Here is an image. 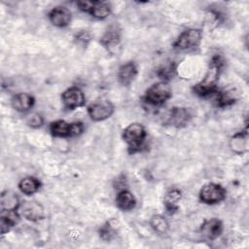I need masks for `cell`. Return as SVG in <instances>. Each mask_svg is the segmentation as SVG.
I'll return each instance as SVG.
<instances>
[{
  "instance_id": "1",
  "label": "cell",
  "mask_w": 249,
  "mask_h": 249,
  "mask_svg": "<svg viewBox=\"0 0 249 249\" xmlns=\"http://www.w3.org/2000/svg\"><path fill=\"white\" fill-rule=\"evenodd\" d=\"M225 65V60L220 54H215L209 61L207 72L203 79L193 87V91L200 96L206 97L213 95L217 90V83L222 73V69Z\"/></svg>"
},
{
  "instance_id": "2",
  "label": "cell",
  "mask_w": 249,
  "mask_h": 249,
  "mask_svg": "<svg viewBox=\"0 0 249 249\" xmlns=\"http://www.w3.org/2000/svg\"><path fill=\"white\" fill-rule=\"evenodd\" d=\"M147 132L142 124L132 123L123 130V139L127 145L129 154H135L142 150Z\"/></svg>"
},
{
  "instance_id": "3",
  "label": "cell",
  "mask_w": 249,
  "mask_h": 249,
  "mask_svg": "<svg viewBox=\"0 0 249 249\" xmlns=\"http://www.w3.org/2000/svg\"><path fill=\"white\" fill-rule=\"evenodd\" d=\"M172 96V90L165 81H160L147 89L142 99L149 105L161 106Z\"/></svg>"
},
{
  "instance_id": "4",
  "label": "cell",
  "mask_w": 249,
  "mask_h": 249,
  "mask_svg": "<svg viewBox=\"0 0 249 249\" xmlns=\"http://www.w3.org/2000/svg\"><path fill=\"white\" fill-rule=\"evenodd\" d=\"M202 32L198 28H188L184 30L173 43V48L179 51L192 50L199 46Z\"/></svg>"
},
{
  "instance_id": "5",
  "label": "cell",
  "mask_w": 249,
  "mask_h": 249,
  "mask_svg": "<svg viewBox=\"0 0 249 249\" xmlns=\"http://www.w3.org/2000/svg\"><path fill=\"white\" fill-rule=\"evenodd\" d=\"M226 189L217 183H208L204 185L198 194L199 200L205 204H217L226 198Z\"/></svg>"
},
{
  "instance_id": "6",
  "label": "cell",
  "mask_w": 249,
  "mask_h": 249,
  "mask_svg": "<svg viewBox=\"0 0 249 249\" xmlns=\"http://www.w3.org/2000/svg\"><path fill=\"white\" fill-rule=\"evenodd\" d=\"M88 115L94 122H102L109 119L115 111L113 103L108 99H99L90 103L88 108Z\"/></svg>"
},
{
  "instance_id": "7",
  "label": "cell",
  "mask_w": 249,
  "mask_h": 249,
  "mask_svg": "<svg viewBox=\"0 0 249 249\" xmlns=\"http://www.w3.org/2000/svg\"><path fill=\"white\" fill-rule=\"evenodd\" d=\"M61 100L64 108L70 111L83 107L86 103L85 94L78 87H71L65 89L61 94Z\"/></svg>"
},
{
  "instance_id": "8",
  "label": "cell",
  "mask_w": 249,
  "mask_h": 249,
  "mask_svg": "<svg viewBox=\"0 0 249 249\" xmlns=\"http://www.w3.org/2000/svg\"><path fill=\"white\" fill-rule=\"evenodd\" d=\"M20 214L31 222H37L44 218V208L41 203L35 200H26L20 203L19 205Z\"/></svg>"
},
{
  "instance_id": "9",
  "label": "cell",
  "mask_w": 249,
  "mask_h": 249,
  "mask_svg": "<svg viewBox=\"0 0 249 249\" xmlns=\"http://www.w3.org/2000/svg\"><path fill=\"white\" fill-rule=\"evenodd\" d=\"M239 91L233 86H229L222 89H218L215 95V103L217 107H227L234 104L238 99Z\"/></svg>"
},
{
  "instance_id": "10",
  "label": "cell",
  "mask_w": 249,
  "mask_h": 249,
  "mask_svg": "<svg viewBox=\"0 0 249 249\" xmlns=\"http://www.w3.org/2000/svg\"><path fill=\"white\" fill-rule=\"evenodd\" d=\"M48 18L53 25L62 28L69 25L72 17L71 12L66 7L56 6L49 12Z\"/></svg>"
},
{
  "instance_id": "11",
  "label": "cell",
  "mask_w": 249,
  "mask_h": 249,
  "mask_svg": "<svg viewBox=\"0 0 249 249\" xmlns=\"http://www.w3.org/2000/svg\"><path fill=\"white\" fill-rule=\"evenodd\" d=\"M192 118L191 112L186 107H172L169 115L167 117L166 124L175 126V127H183L187 125Z\"/></svg>"
},
{
  "instance_id": "12",
  "label": "cell",
  "mask_w": 249,
  "mask_h": 249,
  "mask_svg": "<svg viewBox=\"0 0 249 249\" xmlns=\"http://www.w3.org/2000/svg\"><path fill=\"white\" fill-rule=\"evenodd\" d=\"M223 230V223L217 218L205 220L200 226L201 233L209 240H214L218 238L222 234Z\"/></svg>"
},
{
  "instance_id": "13",
  "label": "cell",
  "mask_w": 249,
  "mask_h": 249,
  "mask_svg": "<svg viewBox=\"0 0 249 249\" xmlns=\"http://www.w3.org/2000/svg\"><path fill=\"white\" fill-rule=\"evenodd\" d=\"M137 76V66L133 61H128L120 66L117 78L119 83L124 87H128Z\"/></svg>"
},
{
  "instance_id": "14",
  "label": "cell",
  "mask_w": 249,
  "mask_h": 249,
  "mask_svg": "<svg viewBox=\"0 0 249 249\" xmlns=\"http://www.w3.org/2000/svg\"><path fill=\"white\" fill-rule=\"evenodd\" d=\"M12 107L20 113L28 112L35 104L34 97L27 92H19L15 94L11 99Z\"/></svg>"
},
{
  "instance_id": "15",
  "label": "cell",
  "mask_w": 249,
  "mask_h": 249,
  "mask_svg": "<svg viewBox=\"0 0 249 249\" xmlns=\"http://www.w3.org/2000/svg\"><path fill=\"white\" fill-rule=\"evenodd\" d=\"M230 149L236 155H243L248 151V132L247 129L234 133L229 142Z\"/></svg>"
},
{
  "instance_id": "16",
  "label": "cell",
  "mask_w": 249,
  "mask_h": 249,
  "mask_svg": "<svg viewBox=\"0 0 249 249\" xmlns=\"http://www.w3.org/2000/svg\"><path fill=\"white\" fill-rule=\"evenodd\" d=\"M20 219V215L18 210H1L0 214V231L1 234L8 232L13 227H15Z\"/></svg>"
},
{
  "instance_id": "17",
  "label": "cell",
  "mask_w": 249,
  "mask_h": 249,
  "mask_svg": "<svg viewBox=\"0 0 249 249\" xmlns=\"http://www.w3.org/2000/svg\"><path fill=\"white\" fill-rule=\"evenodd\" d=\"M116 205L122 211H129L135 207L136 198L131 192L123 189L117 194Z\"/></svg>"
},
{
  "instance_id": "18",
  "label": "cell",
  "mask_w": 249,
  "mask_h": 249,
  "mask_svg": "<svg viewBox=\"0 0 249 249\" xmlns=\"http://www.w3.org/2000/svg\"><path fill=\"white\" fill-rule=\"evenodd\" d=\"M20 201L17 194L12 191H4L1 193L0 196V207L1 210L8 211V210H18Z\"/></svg>"
},
{
  "instance_id": "19",
  "label": "cell",
  "mask_w": 249,
  "mask_h": 249,
  "mask_svg": "<svg viewBox=\"0 0 249 249\" xmlns=\"http://www.w3.org/2000/svg\"><path fill=\"white\" fill-rule=\"evenodd\" d=\"M72 123H67L63 120H56L50 124V132L54 137L65 138L71 137Z\"/></svg>"
},
{
  "instance_id": "20",
  "label": "cell",
  "mask_w": 249,
  "mask_h": 249,
  "mask_svg": "<svg viewBox=\"0 0 249 249\" xmlns=\"http://www.w3.org/2000/svg\"><path fill=\"white\" fill-rule=\"evenodd\" d=\"M120 41H121V32L119 29H117L116 26L112 25L109 27L108 30L105 31V33L101 37L100 43L104 48L111 50L117 47L120 44Z\"/></svg>"
},
{
  "instance_id": "21",
  "label": "cell",
  "mask_w": 249,
  "mask_h": 249,
  "mask_svg": "<svg viewBox=\"0 0 249 249\" xmlns=\"http://www.w3.org/2000/svg\"><path fill=\"white\" fill-rule=\"evenodd\" d=\"M181 197H182V193L178 189H171L165 194L163 198V203L166 211L169 214H172L178 210V202L181 199Z\"/></svg>"
},
{
  "instance_id": "22",
  "label": "cell",
  "mask_w": 249,
  "mask_h": 249,
  "mask_svg": "<svg viewBox=\"0 0 249 249\" xmlns=\"http://www.w3.org/2000/svg\"><path fill=\"white\" fill-rule=\"evenodd\" d=\"M40 187H41V182L37 178L32 176L24 177L18 182L19 191L26 196H31L37 193Z\"/></svg>"
},
{
  "instance_id": "23",
  "label": "cell",
  "mask_w": 249,
  "mask_h": 249,
  "mask_svg": "<svg viewBox=\"0 0 249 249\" xmlns=\"http://www.w3.org/2000/svg\"><path fill=\"white\" fill-rule=\"evenodd\" d=\"M89 14L96 19H105L111 14V6L107 2L92 1Z\"/></svg>"
},
{
  "instance_id": "24",
  "label": "cell",
  "mask_w": 249,
  "mask_h": 249,
  "mask_svg": "<svg viewBox=\"0 0 249 249\" xmlns=\"http://www.w3.org/2000/svg\"><path fill=\"white\" fill-rule=\"evenodd\" d=\"M150 226L151 228L158 233L163 234L166 233L169 229V224L166 218L162 215L157 214L151 217L150 219Z\"/></svg>"
},
{
  "instance_id": "25",
  "label": "cell",
  "mask_w": 249,
  "mask_h": 249,
  "mask_svg": "<svg viewBox=\"0 0 249 249\" xmlns=\"http://www.w3.org/2000/svg\"><path fill=\"white\" fill-rule=\"evenodd\" d=\"M112 222L113 220L106 222L99 229V236L104 241H111L117 235V229L115 228L116 225H113Z\"/></svg>"
},
{
  "instance_id": "26",
  "label": "cell",
  "mask_w": 249,
  "mask_h": 249,
  "mask_svg": "<svg viewBox=\"0 0 249 249\" xmlns=\"http://www.w3.org/2000/svg\"><path fill=\"white\" fill-rule=\"evenodd\" d=\"M26 124L32 127V128H39L44 124L43 117L38 113H32L27 116L26 118Z\"/></svg>"
},
{
  "instance_id": "27",
  "label": "cell",
  "mask_w": 249,
  "mask_h": 249,
  "mask_svg": "<svg viewBox=\"0 0 249 249\" xmlns=\"http://www.w3.org/2000/svg\"><path fill=\"white\" fill-rule=\"evenodd\" d=\"M174 72H175L174 65L173 64H167V65H164V66L160 67L158 70V76L160 79H162V81L166 82V80H168L171 77H173Z\"/></svg>"
},
{
  "instance_id": "28",
  "label": "cell",
  "mask_w": 249,
  "mask_h": 249,
  "mask_svg": "<svg viewBox=\"0 0 249 249\" xmlns=\"http://www.w3.org/2000/svg\"><path fill=\"white\" fill-rule=\"evenodd\" d=\"M77 39L79 42L86 43V42L89 41V35L88 34V32H81L77 35Z\"/></svg>"
}]
</instances>
